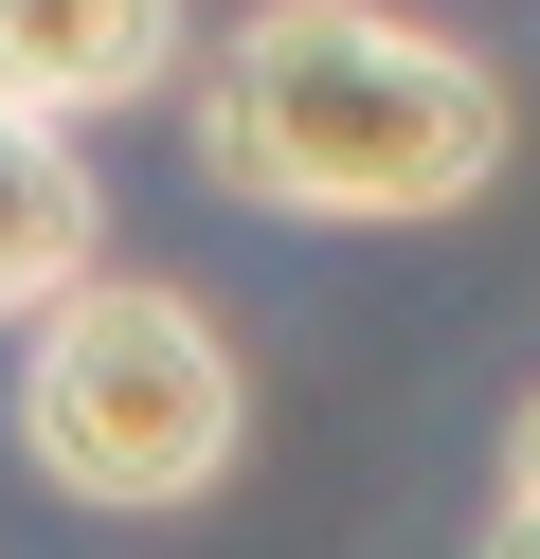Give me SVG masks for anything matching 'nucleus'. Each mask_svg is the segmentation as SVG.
<instances>
[{
	"label": "nucleus",
	"mask_w": 540,
	"mask_h": 559,
	"mask_svg": "<svg viewBox=\"0 0 540 559\" xmlns=\"http://www.w3.org/2000/svg\"><path fill=\"white\" fill-rule=\"evenodd\" d=\"M199 181L307 235H415L504 181V73L396 0H252L199 73Z\"/></svg>",
	"instance_id": "1"
},
{
	"label": "nucleus",
	"mask_w": 540,
	"mask_h": 559,
	"mask_svg": "<svg viewBox=\"0 0 540 559\" xmlns=\"http://www.w3.org/2000/svg\"><path fill=\"white\" fill-rule=\"evenodd\" d=\"M19 451L72 487V506H199V487L252 451V361L216 343L199 289L91 271V289L19 343Z\"/></svg>",
	"instance_id": "2"
},
{
	"label": "nucleus",
	"mask_w": 540,
	"mask_h": 559,
	"mask_svg": "<svg viewBox=\"0 0 540 559\" xmlns=\"http://www.w3.org/2000/svg\"><path fill=\"white\" fill-rule=\"evenodd\" d=\"M180 37H199L180 0H0V91L55 127H108L180 73Z\"/></svg>",
	"instance_id": "3"
},
{
	"label": "nucleus",
	"mask_w": 540,
	"mask_h": 559,
	"mask_svg": "<svg viewBox=\"0 0 540 559\" xmlns=\"http://www.w3.org/2000/svg\"><path fill=\"white\" fill-rule=\"evenodd\" d=\"M91 271H108V199H91V163H72L55 109H19V91H0V325H55Z\"/></svg>",
	"instance_id": "4"
},
{
	"label": "nucleus",
	"mask_w": 540,
	"mask_h": 559,
	"mask_svg": "<svg viewBox=\"0 0 540 559\" xmlns=\"http://www.w3.org/2000/svg\"><path fill=\"white\" fill-rule=\"evenodd\" d=\"M468 559H540V506H523V487L487 506V542H468Z\"/></svg>",
	"instance_id": "5"
},
{
	"label": "nucleus",
	"mask_w": 540,
	"mask_h": 559,
	"mask_svg": "<svg viewBox=\"0 0 540 559\" xmlns=\"http://www.w3.org/2000/svg\"><path fill=\"white\" fill-rule=\"evenodd\" d=\"M504 487H523V506H540V397L504 415Z\"/></svg>",
	"instance_id": "6"
}]
</instances>
